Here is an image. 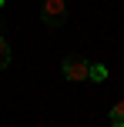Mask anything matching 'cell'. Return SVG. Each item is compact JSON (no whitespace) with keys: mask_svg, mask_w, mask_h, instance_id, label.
<instances>
[{"mask_svg":"<svg viewBox=\"0 0 124 127\" xmlns=\"http://www.w3.org/2000/svg\"><path fill=\"white\" fill-rule=\"evenodd\" d=\"M67 17V0H44V7H40V20H44L47 27H60Z\"/></svg>","mask_w":124,"mask_h":127,"instance_id":"6da1fadb","label":"cell"},{"mask_svg":"<svg viewBox=\"0 0 124 127\" xmlns=\"http://www.w3.org/2000/svg\"><path fill=\"white\" fill-rule=\"evenodd\" d=\"M87 80L104 84V80H107V67H104V64H91V70H87Z\"/></svg>","mask_w":124,"mask_h":127,"instance_id":"3957f363","label":"cell"},{"mask_svg":"<svg viewBox=\"0 0 124 127\" xmlns=\"http://www.w3.org/2000/svg\"><path fill=\"white\" fill-rule=\"evenodd\" d=\"M107 117H111V124H114V127H124V100H118V104H114Z\"/></svg>","mask_w":124,"mask_h":127,"instance_id":"277c9868","label":"cell"},{"mask_svg":"<svg viewBox=\"0 0 124 127\" xmlns=\"http://www.w3.org/2000/svg\"><path fill=\"white\" fill-rule=\"evenodd\" d=\"M0 7H3V0H0Z\"/></svg>","mask_w":124,"mask_h":127,"instance_id":"8992f818","label":"cell"},{"mask_svg":"<svg viewBox=\"0 0 124 127\" xmlns=\"http://www.w3.org/2000/svg\"><path fill=\"white\" fill-rule=\"evenodd\" d=\"M10 67V44H7V37L0 33V70Z\"/></svg>","mask_w":124,"mask_h":127,"instance_id":"5b68a950","label":"cell"},{"mask_svg":"<svg viewBox=\"0 0 124 127\" xmlns=\"http://www.w3.org/2000/svg\"><path fill=\"white\" fill-rule=\"evenodd\" d=\"M87 70H91V64H87L84 57H77V54H71V57L64 60V77L67 80H87Z\"/></svg>","mask_w":124,"mask_h":127,"instance_id":"7a4b0ae2","label":"cell"}]
</instances>
